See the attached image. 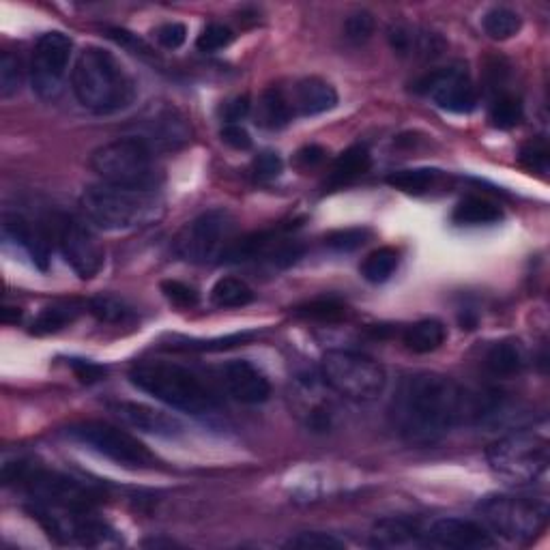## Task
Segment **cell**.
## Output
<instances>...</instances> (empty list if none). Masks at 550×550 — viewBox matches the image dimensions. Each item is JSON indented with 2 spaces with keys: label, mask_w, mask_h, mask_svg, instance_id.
Listing matches in <instances>:
<instances>
[{
  "label": "cell",
  "mask_w": 550,
  "mask_h": 550,
  "mask_svg": "<svg viewBox=\"0 0 550 550\" xmlns=\"http://www.w3.org/2000/svg\"><path fill=\"white\" fill-rule=\"evenodd\" d=\"M443 179V172L437 168H407L389 172L385 183L402 194L424 196L432 192Z\"/></svg>",
  "instance_id": "f1b7e54d"
},
{
  "label": "cell",
  "mask_w": 550,
  "mask_h": 550,
  "mask_svg": "<svg viewBox=\"0 0 550 550\" xmlns=\"http://www.w3.org/2000/svg\"><path fill=\"white\" fill-rule=\"evenodd\" d=\"M110 37H112L114 41H117L119 46H123V48H127V50H132L134 54L144 56V59H151V61L157 59L155 52L147 46V43H144L142 39H138L136 35L123 31V28H110Z\"/></svg>",
  "instance_id": "c3c4849f"
},
{
  "label": "cell",
  "mask_w": 550,
  "mask_h": 550,
  "mask_svg": "<svg viewBox=\"0 0 550 550\" xmlns=\"http://www.w3.org/2000/svg\"><path fill=\"white\" fill-rule=\"evenodd\" d=\"M284 162L278 153L265 151L254 157L252 162V175L256 181H273L282 175Z\"/></svg>",
  "instance_id": "f6af8a7d"
},
{
  "label": "cell",
  "mask_w": 550,
  "mask_h": 550,
  "mask_svg": "<svg viewBox=\"0 0 550 550\" xmlns=\"http://www.w3.org/2000/svg\"><path fill=\"white\" fill-rule=\"evenodd\" d=\"M71 89L80 106L99 117L121 112L134 104L136 82L112 52L89 46L71 71Z\"/></svg>",
  "instance_id": "7a4b0ae2"
},
{
  "label": "cell",
  "mask_w": 550,
  "mask_h": 550,
  "mask_svg": "<svg viewBox=\"0 0 550 550\" xmlns=\"http://www.w3.org/2000/svg\"><path fill=\"white\" fill-rule=\"evenodd\" d=\"M71 50H74V43H71L69 35L61 31L41 35L35 43L31 59V84L41 99L50 101L59 97L67 76Z\"/></svg>",
  "instance_id": "4fadbf2b"
},
{
  "label": "cell",
  "mask_w": 550,
  "mask_h": 550,
  "mask_svg": "<svg viewBox=\"0 0 550 550\" xmlns=\"http://www.w3.org/2000/svg\"><path fill=\"white\" fill-rule=\"evenodd\" d=\"M254 301V291L239 278H222L211 288V303L215 308H243Z\"/></svg>",
  "instance_id": "4dcf8cb0"
},
{
  "label": "cell",
  "mask_w": 550,
  "mask_h": 550,
  "mask_svg": "<svg viewBox=\"0 0 550 550\" xmlns=\"http://www.w3.org/2000/svg\"><path fill=\"white\" fill-rule=\"evenodd\" d=\"M69 366L74 368L76 376L82 383H95L106 376L104 366H97V364H93V361H86V359H69Z\"/></svg>",
  "instance_id": "f907efd6"
},
{
  "label": "cell",
  "mask_w": 550,
  "mask_h": 550,
  "mask_svg": "<svg viewBox=\"0 0 550 550\" xmlns=\"http://www.w3.org/2000/svg\"><path fill=\"white\" fill-rule=\"evenodd\" d=\"M24 84V65L20 56L3 52L0 56V97L11 99L16 97Z\"/></svg>",
  "instance_id": "e575fe53"
},
{
  "label": "cell",
  "mask_w": 550,
  "mask_h": 550,
  "mask_svg": "<svg viewBox=\"0 0 550 550\" xmlns=\"http://www.w3.org/2000/svg\"><path fill=\"white\" fill-rule=\"evenodd\" d=\"M129 381L170 409L190 415H211L220 409V400L207 381L194 370L175 361L147 359L129 370Z\"/></svg>",
  "instance_id": "3957f363"
},
{
  "label": "cell",
  "mask_w": 550,
  "mask_h": 550,
  "mask_svg": "<svg viewBox=\"0 0 550 550\" xmlns=\"http://www.w3.org/2000/svg\"><path fill=\"white\" fill-rule=\"evenodd\" d=\"M74 441L89 447L99 456L117 462L127 469H155L159 462L147 445L138 441L134 434L106 422H82L67 428Z\"/></svg>",
  "instance_id": "30bf717a"
},
{
  "label": "cell",
  "mask_w": 550,
  "mask_h": 550,
  "mask_svg": "<svg viewBox=\"0 0 550 550\" xmlns=\"http://www.w3.org/2000/svg\"><path fill=\"white\" fill-rule=\"evenodd\" d=\"M288 99H291L295 117H316V114L329 112L338 106V93L334 86L314 76L295 82Z\"/></svg>",
  "instance_id": "7402d4cb"
},
{
  "label": "cell",
  "mask_w": 550,
  "mask_h": 550,
  "mask_svg": "<svg viewBox=\"0 0 550 550\" xmlns=\"http://www.w3.org/2000/svg\"><path fill=\"white\" fill-rule=\"evenodd\" d=\"M80 306L76 301H61V303H52V306L43 308L41 314L33 321L31 334L35 336H50L56 334V331L65 329L71 325L80 314Z\"/></svg>",
  "instance_id": "f546056e"
},
{
  "label": "cell",
  "mask_w": 550,
  "mask_h": 550,
  "mask_svg": "<svg viewBox=\"0 0 550 550\" xmlns=\"http://www.w3.org/2000/svg\"><path fill=\"white\" fill-rule=\"evenodd\" d=\"M488 119L497 129H514L523 121V101L512 93H501L490 104Z\"/></svg>",
  "instance_id": "836d02e7"
},
{
  "label": "cell",
  "mask_w": 550,
  "mask_h": 550,
  "mask_svg": "<svg viewBox=\"0 0 550 550\" xmlns=\"http://www.w3.org/2000/svg\"><path fill=\"white\" fill-rule=\"evenodd\" d=\"M95 508H59V505L33 503L31 514L48 531L50 538L63 544L104 546L114 542V531L99 520Z\"/></svg>",
  "instance_id": "8fae6325"
},
{
  "label": "cell",
  "mask_w": 550,
  "mask_h": 550,
  "mask_svg": "<svg viewBox=\"0 0 550 550\" xmlns=\"http://www.w3.org/2000/svg\"><path fill=\"white\" fill-rule=\"evenodd\" d=\"M224 392L241 404H263L271 396V385L267 376L250 361L233 359L217 370Z\"/></svg>",
  "instance_id": "e0dca14e"
},
{
  "label": "cell",
  "mask_w": 550,
  "mask_h": 550,
  "mask_svg": "<svg viewBox=\"0 0 550 550\" xmlns=\"http://www.w3.org/2000/svg\"><path fill=\"white\" fill-rule=\"evenodd\" d=\"M252 334H235V336H226V338H215V340H185L179 338L175 344L170 346L172 351H224L230 349V346H237L248 342Z\"/></svg>",
  "instance_id": "74e56055"
},
{
  "label": "cell",
  "mask_w": 550,
  "mask_h": 550,
  "mask_svg": "<svg viewBox=\"0 0 550 550\" xmlns=\"http://www.w3.org/2000/svg\"><path fill=\"white\" fill-rule=\"evenodd\" d=\"M295 119V110L288 99V91L280 86H271L258 101L256 123L265 129H282Z\"/></svg>",
  "instance_id": "484cf974"
},
{
  "label": "cell",
  "mask_w": 550,
  "mask_h": 550,
  "mask_svg": "<svg viewBox=\"0 0 550 550\" xmlns=\"http://www.w3.org/2000/svg\"><path fill=\"white\" fill-rule=\"evenodd\" d=\"M233 39H235V33L230 31L228 26H224V24H207L205 28H202L198 39H196V48L200 52H217V50L228 48L230 43H233Z\"/></svg>",
  "instance_id": "60d3db41"
},
{
  "label": "cell",
  "mask_w": 550,
  "mask_h": 550,
  "mask_svg": "<svg viewBox=\"0 0 550 550\" xmlns=\"http://www.w3.org/2000/svg\"><path fill=\"white\" fill-rule=\"evenodd\" d=\"M162 293L172 303V306H177V308H196L200 301L196 288L185 284V282H179V280H164Z\"/></svg>",
  "instance_id": "ee69618b"
},
{
  "label": "cell",
  "mask_w": 550,
  "mask_h": 550,
  "mask_svg": "<svg viewBox=\"0 0 550 550\" xmlns=\"http://www.w3.org/2000/svg\"><path fill=\"white\" fill-rule=\"evenodd\" d=\"M321 379L331 392L346 400L372 402L385 392L387 372L368 355L334 349L321 359Z\"/></svg>",
  "instance_id": "52a82bcc"
},
{
  "label": "cell",
  "mask_w": 550,
  "mask_h": 550,
  "mask_svg": "<svg viewBox=\"0 0 550 550\" xmlns=\"http://www.w3.org/2000/svg\"><path fill=\"white\" fill-rule=\"evenodd\" d=\"M389 46L400 56H409V59H419V61H432L441 56L445 50V41L437 35L430 33L426 28H417V26H404L396 24L389 28Z\"/></svg>",
  "instance_id": "44dd1931"
},
{
  "label": "cell",
  "mask_w": 550,
  "mask_h": 550,
  "mask_svg": "<svg viewBox=\"0 0 550 550\" xmlns=\"http://www.w3.org/2000/svg\"><path fill=\"white\" fill-rule=\"evenodd\" d=\"M3 235L9 243L20 248L33 260V265L46 271L50 265V228L31 222L22 213L3 215Z\"/></svg>",
  "instance_id": "ac0fdd59"
},
{
  "label": "cell",
  "mask_w": 550,
  "mask_h": 550,
  "mask_svg": "<svg viewBox=\"0 0 550 550\" xmlns=\"http://www.w3.org/2000/svg\"><path fill=\"white\" fill-rule=\"evenodd\" d=\"M370 544L376 548H409L426 546V538L424 529L409 518H385L374 525Z\"/></svg>",
  "instance_id": "603a6c76"
},
{
  "label": "cell",
  "mask_w": 550,
  "mask_h": 550,
  "mask_svg": "<svg viewBox=\"0 0 550 550\" xmlns=\"http://www.w3.org/2000/svg\"><path fill=\"white\" fill-rule=\"evenodd\" d=\"M155 153L179 151L192 140V127L185 114L172 104H153L138 121V134Z\"/></svg>",
  "instance_id": "9a60e30c"
},
{
  "label": "cell",
  "mask_w": 550,
  "mask_h": 550,
  "mask_svg": "<svg viewBox=\"0 0 550 550\" xmlns=\"http://www.w3.org/2000/svg\"><path fill=\"white\" fill-rule=\"evenodd\" d=\"M91 168L104 183L129 190L155 192L164 179L157 153L138 136L117 138L93 151Z\"/></svg>",
  "instance_id": "5b68a950"
},
{
  "label": "cell",
  "mask_w": 550,
  "mask_h": 550,
  "mask_svg": "<svg viewBox=\"0 0 550 550\" xmlns=\"http://www.w3.org/2000/svg\"><path fill=\"white\" fill-rule=\"evenodd\" d=\"M550 162V153H548V144L544 138L531 140L527 142L523 149H520V164H523L531 172H544L548 170Z\"/></svg>",
  "instance_id": "7bdbcfd3"
},
{
  "label": "cell",
  "mask_w": 550,
  "mask_h": 550,
  "mask_svg": "<svg viewBox=\"0 0 550 550\" xmlns=\"http://www.w3.org/2000/svg\"><path fill=\"white\" fill-rule=\"evenodd\" d=\"M222 140L228 144V147H233L237 151H248L252 147V138L248 134V129L237 125H224L220 132Z\"/></svg>",
  "instance_id": "681fc988"
},
{
  "label": "cell",
  "mask_w": 550,
  "mask_h": 550,
  "mask_svg": "<svg viewBox=\"0 0 550 550\" xmlns=\"http://www.w3.org/2000/svg\"><path fill=\"white\" fill-rule=\"evenodd\" d=\"M370 233L366 228H346V230H336V233H329L325 237V245L336 252H353L361 248L368 241Z\"/></svg>",
  "instance_id": "b9f144b4"
},
{
  "label": "cell",
  "mask_w": 550,
  "mask_h": 550,
  "mask_svg": "<svg viewBox=\"0 0 550 550\" xmlns=\"http://www.w3.org/2000/svg\"><path fill=\"white\" fill-rule=\"evenodd\" d=\"M550 447L546 437L520 430L492 443L486 452L490 471L514 486L538 482L548 469Z\"/></svg>",
  "instance_id": "ba28073f"
},
{
  "label": "cell",
  "mask_w": 550,
  "mask_h": 550,
  "mask_svg": "<svg viewBox=\"0 0 550 550\" xmlns=\"http://www.w3.org/2000/svg\"><path fill=\"white\" fill-rule=\"evenodd\" d=\"M426 546L452 550H482L495 546L492 533L477 520L467 518H439L424 529Z\"/></svg>",
  "instance_id": "2e32d148"
},
{
  "label": "cell",
  "mask_w": 550,
  "mask_h": 550,
  "mask_svg": "<svg viewBox=\"0 0 550 550\" xmlns=\"http://www.w3.org/2000/svg\"><path fill=\"white\" fill-rule=\"evenodd\" d=\"M447 329L437 318H424V321H417L411 327L404 329L402 342L411 353L417 355H428L434 353L445 344Z\"/></svg>",
  "instance_id": "4316f807"
},
{
  "label": "cell",
  "mask_w": 550,
  "mask_h": 550,
  "mask_svg": "<svg viewBox=\"0 0 550 550\" xmlns=\"http://www.w3.org/2000/svg\"><path fill=\"white\" fill-rule=\"evenodd\" d=\"M400 263V254L394 248H379L370 252L359 267L361 278L370 284H383L396 273Z\"/></svg>",
  "instance_id": "1f68e13d"
},
{
  "label": "cell",
  "mask_w": 550,
  "mask_h": 550,
  "mask_svg": "<svg viewBox=\"0 0 550 550\" xmlns=\"http://www.w3.org/2000/svg\"><path fill=\"white\" fill-rule=\"evenodd\" d=\"M297 314L303 318H312V321L336 323L346 316V306L334 297H323V299L303 303V306L297 308Z\"/></svg>",
  "instance_id": "8d00e7d4"
},
{
  "label": "cell",
  "mask_w": 550,
  "mask_h": 550,
  "mask_svg": "<svg viewBox=\"0 0 550 550\" xmlns=\"http://www.w3.org/2000/svg\"><path fill=\"white\" fill-rule=\"evenodd\" d=\"M153 37L157 39V43L166 50H179L185 39H187V28L181 22H166L162 26L155 28Z\"/></svg>",
  "instance_id": "bcb514c9"
},
{
  "label": "cell",
  "mask_w": 550,
  "mask_h": 550,
  "mask_svg": "<svg viewBox=\"0 0 550 550\" xmlns=\"http://www.w3.org/2000/svg\"><path fill=\"white\" fill-rule=\"evenodd\" d=\"M503 220V211L497 205L484 196H467L462 198L454 213L452 222L458 226H486V224H497Z\"/></svg>",
  "instance_id": "83f0119b"
},
{
  "label": "cell",
  "mask_w": 550,
  "mask_h": 550,
  "mask_svg": "<svg viewBox=\"0 0 550 550\" xmlns=\"http://www.w3.org/2000/svg\"><path fill=\"white\" fill-rule=\"evenodd\" d=\"M252 112V99L248 95H237L222 106V119L226 125H237L245 117H250Z\"/></svg>",
  "instance_id": "7dc6e473"
},
{
  "label": "cell",
  "mask_w": 550,
  "mask_h": 550,
  "mask_svg": "<svg viewBox=\"0 0 550 550\" xmlns=\"http://www.w3.org/2000/svg\"><path fill=\"white\" fill-rule=\"evenodd\" d=\"M89 222L104 230H134L162 220L164 200L155 192L129 190L108 183L89 185L80 196Z\"/></svg>",
  "instance_id": "277c9868"
},
{
  "label": "cell",
  "mask_w": 550,
  "mask_h": 550,
  "mask_svg": "<svg viewBox=\"0 0 550 550\" xmlns=\"http://www.w3.org/2000/svg\"><path fill=\"white\" fill-rule=\"evenodd\" d=\"M22 318L20 308H3V323H18Z\"/></svg>",
  "instance_id": "f5cc1de1"
},
{
  "label": "cell",
  "mask_w": 550,
  "mask_h": 550,
  "mask_svg": "<svg viewBox=\"0 0 550 550\" xmlns=\"http://www.w3.org/2000/svg\"><path fill=\"white\" fill-rule=\"evenodd\" d=\"M89 312L101 323H125L129 316H132V310L125 301L112 297V295H97L89 301Z\"/></svg>",
  "instance_id": "d590c367"
},
{
  "label": "cell",
  "mask_w": 550,
  "mask_h": 550,
  "mask_svg": "<svg viewBox=\"0 0 550 550\" xmlns=\"http://www.w3.org/2000/svg\"><path fill=\"white\" fill-rule=\"evenodd\" d=\"M52 235L65 258L80 280H91L104 269L106 250L93 230L84 226L74 215H59L52 220Z\"/></svg>",
  "instance_id": "7c38bea8"
},
{
  "label": "cell",
  "mask_w": 550,
  "mask_h": 550,
  "mask_svg": "<svg viewBox=\"0 0 550 550\" xmlns=\"http://www.w3.org/2000/svg\"><path fill=\"white\" fill-rule=\"evenodd\" d=\"M372 168V155L364 144H353L346 149L331 166L325 179V190H340L344 185H351L361 179Z\"/></svg>",
  "instance_id": "d4e9b609"
},
{
  "label": "cell",
  "mask_w": 550,
  "mask_h": 550,
  "mask_svg": "<svg viewBox=\"0 0 550 550\" xmlns=\"http://www.w3.org/2000/svg\"><path fill=\"white\" fill-rule=\"evenodd\" d=\"M501 396L490 389H471L439 372L407 374L398 383L389 424L411 445H434L458 426L495 417Z\"/></svg>",
  "instance_id": "6da1fadb"
},
{
  "label": "cell",
  "mask_w": 550,
  "mask_h": 550,
  "mask_svg": "<svg viewBox=\"0 0 550 550\" xmlns=\"http://www.w3.org/2000/svg\"><path fill=\"white\" fill-rule=\"evenodd\" d=\"M482 28L490 39L505 41V39H512L514 35L520 33V28H523V20H520V16L514 9L492 7L484 13Z\"/></svg>",
  "instance_id": "d6a6232c"
},
{
  "label": "cell",
  "mask_w": 550,
  "mask_h": 550,
  "mask_svg": "<svg viewBox=\"0 0 550 550\" xmlns=\"http://www.w3.org/2000/svg\"><path fill=\"white\" fill-rule=\"evenodd\" d=\"M325 149L323 147H316V144H310V147H303L299 153H297V164L308 170V168H316L321 166L325 162Z\"/></svg>",
  "instance_id": "816d5d0a"
},
{
  "label": "cell",
  "mask_w": 550,
  "mask_h": 550,
  "mask_svg": "<svg viewBox=\"0 0 550 550\" xmlns=\"http://www.w3.org/2000/svg\"><path fill=\"white\" fill-rule=\"evenodd\" d=\"M288 548H301V550H340L346 544L338 540L336 535L323 533V531H303L295 538L286 542Z\"/></svg>",
  "instance_id": "f35d334b"
},
{
  "label": "cell",
  "mask_w": 550,
  "mask_h": 550,
  "mask_svg": "<svg viewBox=\"0 0 550 550\" xmlns=\"http://www.w3.org/2000/svg\"><path fill=\"white\" fill-rule=\"evenodd\" d=\"M413 91L430 97L441 110L454 114H469L477 108V89L467 74V67L462 65L430 71L413 84Z\"/></svg>",
  "instance_id": "5bb4252c"
},
{
  "label": "cell",
  "mask_w": 550,
  "mask_h": 550,
  "mask_svg": "<svg viewBox=\"0 0 550 550\" xmlns=\"http://www.w3.org/2000/svg\"><path fill=\"white\" fill-rule=\"evenodd\" d=\"M237 220L228 209H209L187 222L175 239V252L185 263H220L228 245L235 241Z\"/></svg>",
  "instance_id": "9c48e42d"
},
{
  "label": "cell",
  "mask_w": 550,
  "mask_h": 550,
  "mask_svg": "<svg viewBox=\"0 0 550 550\" xmlns=\"http://www.w3.org/2000/svg\"><path fill=\"white\" fill-rule=\"evenodd\" d=\"M110 411L114 417L121 419V422L129 428L147 432V434H157V437H179L183 432V424L177 417H172L164 411L153 409L149 404L142 402H114L110 404Z\"/></svg>",
  "instance_id": "d6986e66"
},
{
  "label": "cell",
  "mask_w": 550,
  "mask_h": 550,
  "mask_svg": "<svg viewBox=\"0 0 550 550\" xmlns=\"http://www.w3.org/2000/svg\"><path fill=\"white\" fill-rule=\"evenodd\" d=\"M325 385L323 379H316V376H299L295 381L293 398L297 402V415L303 417V422L308 428L323 432L331 428V419H334V409H331V402L321 392Z\"/></svg>",
  "instance_id": "ffe728a7"
},
{
  "label": "cell",
  "mask_w": 550,
  "mask_h": 550,
  "mask_svg": "<svg viewBox=\"0 0 550 550\" xmlns=\"http://www.w3.org/2000/svg\"><path fill=\"white\" fill-rule=\"evenodd\" d=\"M527 351L518 340L492 342L484 353V368L497 379H510L525 370Z\"/></svg>",
  "instance_id": "cb8c5ba5"
},
{
  "label": "cell",
  "mask_w": 550,
  "mask_h": 550,
  "mask_svg": "<svg viewBox=\"0 0 550 550\" xmlns=\"http://www.w3.org/2000/svg\"><path fill=\"white\" fill-rule=\"evenodd\" d=\"M482 525L499 538L527 544L548 525V505L523 495H490L477 503Z\"/></svg>",
  "instance_id": "8992f818"
},
{
  "label": "cell",
  "mask_w": 550,
  "mask_h": 550,
  "mask_svg": "<svg viewBox=\"0 0 550 550\" xmlns=\"http://www.w3.org/2000/svg\"><path fill=\"white\" fill-rule=\"evenodd\" d=\"M374 28L376 22L370 11H355L344 22V37L355 43V46H361V43L370 41V37L374 35Z\"/></svg>",
  "instance_id": "ab89813d"
}]
</instances>
